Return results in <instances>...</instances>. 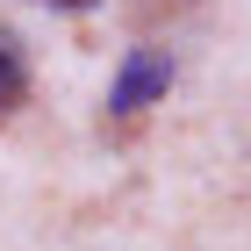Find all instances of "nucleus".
I'll list each match as a JSON object with an SVG mask.
<instances>
[{"label":"nucleus","instance_id":"f03ea898","mask_svg":"<svg viewBox=\"0 0 251 251\" xmlns=\"http://www.w3.org/2000/svg\"><path fill=\"white\" fill-rule=\"evenodd\" d=\"M22 86H29V65H22V36L0 29V108H15Z\"/></svg>","mask_w":251,"mask_h":251},{"label":"nucleus","instance_id":"7ed1b4c3","mask_svg":"<svg viewBox=\"0 0 251 251\" xmlns=\"http://www.w3.org/2000/svg\"><path fill=\"white\" fill-rule=\"evenodd\" d=\"M50 7H94V0H50Z\"/></svg>","mask_w":251,"mask_h":251},{"label":"nucleus","instance_id":"f257e3e1","mask_svg":"<svg viewBox=\"0 0 251 251\" xmlns=\"http://www.w3.org/2000/svg\"><path fill=\"white\" fill-rule=\"evenodd\" d=\"M165 86H173V58L151 50V43H136V50H122V72H115V86H108V115L151 108V100H165Z\"/></svg>","mask_w":251,"mask_h":251}]
</instances>
